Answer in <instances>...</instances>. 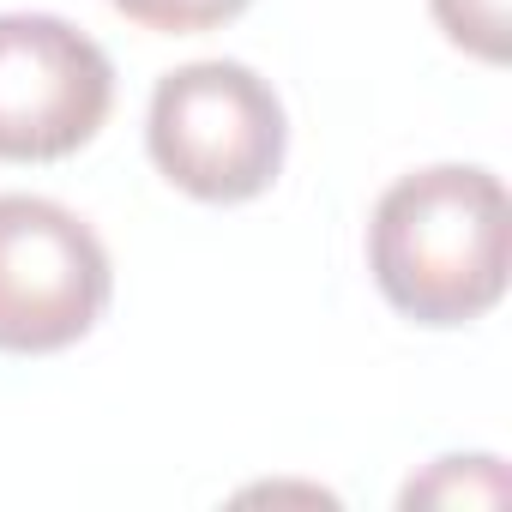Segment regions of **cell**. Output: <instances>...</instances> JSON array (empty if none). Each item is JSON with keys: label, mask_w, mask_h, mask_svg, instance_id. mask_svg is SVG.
<instances>
[{"label": "cell", "mask_w": 512, "mask_h": 512, "mask_svg": "<svg viewBox=\"0 0 512 512\" xmlns=\"http://www.w3.org/2000/svg\"><path fill=\"white\" fill-rule=\"evenodd\" d=\"M115 296L103 235L37 193H0V350L55 356L97 332Z\"/></svg>", "instance_id": "3"}, {"label": "cell", "mask_w": 512, "mask_h": 512, "mask_svg": "<svg viewBox=\"0 0 512 512\" xmlns=\"http://www.w3.org/2000/svg\"><path fill=\"white\" fill-rule=\"evenodd\" d=\"M368 272L416 326H470L506 296V187L482 163L398 175L368 223Z\"/></svg>", "instance_id": "1"}, {"label": "cell", "mask_w": 512, "mask_h": 512, "mask_svg": "<svg viewBox=\"0 0 512 512\" xmlns=\"http://www.w3.org/2000/svg\"><path fill=\"white\" fill-rule=\"evenodd\" d=\"M434 25L446 31V43H458L464 55L500 67L506 61V0H428Z\"/></svg>", "instance_id": "6"}, {"label": "cell", "mask_w": 512, "mask_h": 512, "mask_svg": "<svg viewBox=\"0 0 512 512\" xmlns=\"http://www.w3.org/2000/svg\"><path fill=\"white\" fill-rule=\"evenodd\" d=\"M115 109L109 55L55 13H0V163H61Z\"/></svg>", "instance_id": "4"}, {"label": "cell", "mask_w": 512, "mask_h": 512, "mask_svg": "<svg viewBox=\"0 0 512 512\" xmlns=\"http://www.w3.org/2000/svg\"><path fill=\"white\" fill-rule=\"evenodd\" d=\"M109 7L139 25V31H157V37H199V31H217L229 19H241L253 0H109Z\"/></svg>", "instance_id": "5"}, {"label": "cell", "mask_w": 512, "mask_h": 512, "mask_svg": "<svg viewBox=\"0 0 512 512\" xmlns=\"http://www.w3.org/2000/svg\"><path fill=\"white\" fill-rule=\"evenodd\" d=\"M145 151L169 187L205 205L260 199L290 151L278 91L241 61H193L157 79Z\"/></svg>", "instance_id": "2"}]
</instances>
